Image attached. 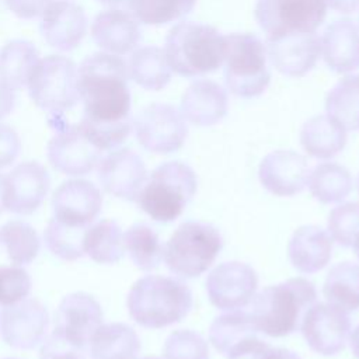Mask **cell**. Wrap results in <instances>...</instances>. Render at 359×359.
Wrapping results in <instances>:
<instances>
[{"label":"cell","instance_id":"obj_1","mask_svg":"<svg viewBox=\"0 0 359 359\" xmlns=\"http://www.w3.org/2000/svg\"><path fill=\"white\" fill-rule=\"evenodd\" d=\"M77 72L80 101L84 105L79 125L101 151L114 150L133 129L128 65L118 55L97 52L87 56Z\"/></svg>","mask_w":359,"mask_h":359},{"label":"cell","instance_id":"obj_2","mask_svg":"<svg viewBox=\"0 0 359 359\" xmlns=\"http://www.w3.org/2000/svg\"><path fill=\"white\" fill-rule=\"evenodd\" d=\"M163 50L174 73L196 77L223 65L226 38L212 25L181 21L168 31Z\"/></svg>","mask_w":359,"mask_h":359},{"label":"cell","instance_id":"obj_3","mask_svg":"<svg viewBox=\"0 0 359 359\" xmlns=\"http://www.w3.org/2000/svg\"><path fill=\"white\" fill-rule=\"evenodd\" d=\"M126 306L139 325L163 328L181 321L191 311L192 293L178 279L147 275L132 285Z\"/></svg>","mask_w":359,"mask_h":359},{"label":"cell","instance_id":"obj_4","mask_svg":"<svg viewBox=\"0 0 359 359\" xmlns=\"http://www.w3.org/2000/svg\"><path fill=\"white\" fill-rule=\"evenodd\" d=\"M316 287L304 278H292L261 290L251 299L250 316L257 331L286 337L296 331L302 311L314 303Z\"/></svg>","mask_w":359,"mask_h":359},{"label":"cell","instance_id":"obj_5","mask_svg":"<svg viewBox=\"0 0 359 359\" xmlns=\"http://www.w3.org/2000/svg\"><path fill=\"white\" fill-rule=\"evenodd\" d=\"M194 170L181 161H167L156 167L137 195L140 209L153 220H175L196 194Z\"/></svg>","mask_w":359,"mask_h":359},{"label":"cell","instance_id":"obj_6","mask_svg":"<svg viewBox=\"0 0 359 359\" xmlns=\"http://www.w3.org/2000/svg\"><path fill=\"white\" fill-rule=\"evenodd\" d=\"M224 38L223 63L227 90L240 98L259 97L271 83L265 43L248 32H233Z\"/></svg>","mask_w":359,"mask_h":359},{"label":"cell","instance_id":"obj_7","mask_svg":"<svg viewBox=\"0 0 359 359\" xmlns=\"http://www.w3.org/2000/svg\"><path fill=\"white\" fill-rule=\"evenodd\" d=\"M222 245V236L212 224L185 222L172 233L163 255L167 268L174 275L196 278L213 264Z\"/></svg>","mask_w":359,"mask_h":359},{"label":"cell","instance_id":"obj_8","mask_svg":"<svg viewBox=\"0 0 359 359\" xmlns=\"http://www.w3.org/2000/svg\"><path fill=\"white\" fill-rule=\"evenodd\" d=\"M25 87L34 104L43 111L65 112L80 101L77 66L62 55L39 59Z\"/></svg>","mask_w":359,"mask_h":359},{"label":"cell","instance_id":"obj_9","mask_svg":"<svg viewBox=\"0 0 359 359\" xmlns=\"http://www.w3.org/2000/svg\"><path fill=\"white\" fill-rule=\"evenodd\" d=\"M325 0H257L254 15L266 39L316 32L327 17Z\"/></svg>","mask_w":359,"mask_h":359},{"label":"cell","instance_id":"obj_10","mask_svg":"<svg viewBox=\"0 0 359 359\" xmlns=\"http://www.w3.org/2000/svg\"><path fill=\"white\" fill-rule=\"evenodd\" d=\"M133 129L140 146L157 154L180 150L188 135L181 112L163 102H153L143 108L133 121Z\"/></svg>","mask_w":359,"mask_h":359},{"label":"cell","instance_id":"obj_11","mask_svg":"<svg viewBox=\"0 0 359 359\" xmlns=\"http://www.w3.org/2000/svg\"><path fill=\"white\" fill-rule=\"evenodd\" d=\"M48 324V311L36 299H22L0 310V337L17 349L38 346L45 339Z\"/></svg>","mask_w":359,"mask_h":359},{"label":"cell","instance_id":"obj_12","mask_svg":"<svg viewBox=\"0 0 359 359\" xmlns=\"http://www.w3.org/2000/svg\"><path fill=\"white\" fill-rule=\"evenodd\" d=\"M102 324V309L88 293L76 292L63 297L55 314L53 332L84 349Z\"/></svg>","mask_w":359,"mask_h":359},{"label":"cell","instance_id":"obj_13","mask_svg":"<svg viewBox=\"0 0 359 359\" xmlns=\"http://www.w3.org/2000/svg\"><path fill=\"white\" fill-rule=\"evenodd\" d=\"M351 331L346 313L330 303L311 306L302 323V334L311 351L320 355H335L345 348Z\"/></svg>","mask_w":359,"mask_h":359},{"label":"cell","instance_id":"obj_14","mask_svg":"<svg viewBox=\"0 0 359 359\" xmlns=\"http://www.w3.org/2000/svg\"><path fill=\"white\" fill-rule=\"evenodd\" d=\"M258 286L255 271L243 262L231 261L216 266L206 279V292L213 306L222 310L244 307Z\"/></svg>","mask_w":359,"mask_h":359},{"label":"cell","instance_id":"obj_15","mask_svg":"<svg viewBox=\"0 0 359 359\" xmlns=\"http://www.w3.org/2000/svg\"><path fill=\"white\" fill-rule=\"evenodd\" d=\"M102 195L87 180L62 182L52 196L53 219L74 229H87L100 215Z\"/></svg>","mask_w":359,"mask_h":359},{"label":"cell","instance_id":"obj_16","mask_svg":"<svg viewBox=\"0 0 359 359\" xmlns=\"http://www.w3.org/2000/svg\"><path fill=\"white\" fill-rule=\"evenodd\" d=\"M97 175L105 192L126 201H136L147 180L143 160L130 149H118L102 157Z\"/></svg>","mask_w":359,"mask_h":359},{"label":"cell","instance_id":"obj_17","mask_svg":"<svg viewBox=\"0 0 359 359\" xmlns=\"http://www.w3.org/2000/svg\"><path fill=\"white\" fill-rule=\"evenodd\" d=\"M102 151L84 135L80 125L67 126L48 143V160L52 167L67 175H86L100 163Z\"/></svg>","mask_w":359,"mask_h":359},{"label":"cell","instance_id":"obj_18","mask_svg":"<svg viewBox=\"0 0 359 359\" xmlns=\"http://www.w3.org/2000/svg\"><path fill=\"white\" fill-rule=\"evenodd\" d=\"M45 42L60 52L76 49L87 32V17L81 6L69 0L50 1L41 14Z\"/></svg>","mask_w":359,"mask_h":359},{"label":"cell","instance_id":"obj_19","mask_svg":"<svg viewBox=\"0 0 359 359\" xmlns=\"http://www.w3.org/2000/svg\"><path fill=\"white\" fill-rule=\"evenodd\" d=\"M50 178L43 165L36 161L18 164L4 178V209L18 215L34 213L43 202Z\"/></svg>","mask_w":359,"mask_h":359},{"label":"cell","instance_id":"obj_20","mask_svg":"<svg viewBox=\"0 0 359 359\" xmlns=\"http://www.w3.org/2000/svg\"><path fill=\"white\" fill-rule=\"evenodd\" d=\"M265 48L271 65L287 77L306 76L321 56V41L316 32L266 39Z\"/></svg>","mask_w":359,"mask_h":359},{"label":"cell","instance_id":"obj_21","mask_svg":"<svg viewBox=\"0 0 359 359\" xmlns=\"http://www.w3.org/2000/svg\"><path fill=\"white\" fill-rule=\"evenodd\" d=\"M259 181L278 196H293L302 192L310 177L304 156L293 150H276L266 154L258 170Z\"/></svg>","mask_w":359,"mask_h":359},{"label":"cell","instance_id":"obj_22","mask_svg":"<svg viewBox=\"0 0 359 359\" xmlns=\"http://www.w3.org/2000/svg\"><path fill=\"white\" fill-rule=\"evenodd\" d=\"M91 36L104 52L123 56L133 52L140 41L139 21L121 8L104 10L91 24Z\"/></svg>","mask_w":359,"mask_h":359},{"label":"cell","instance_id":"obj_23","mask_svg":"<svg viewBox=\"0 0 359 359\" xmlns=\"http://www.w3.org/2000/svg\"><path fill=\"white\" fill-rule=\"evenodd\" d=\"M226 90L216 81L202 79L194 81L182 94L180 112L185 121L196 126L219 123L227 114Z\"/></svg>","mask_w":359,"mask_h":359},{"label":"cell","instance_id":"obj_24","mask_svg":"<svg viewBox=\"0 0 359 359\" xmlns=\"http://www.w3.org/2000/svg\"><path fill=\"white\" fill-rule=\"evenodd\" d=\"M321 56L335 73L359 69V29L349 18L331 22L321 38Z\"/></svg>","mask_w":359,"mask_h":359},{"label":"cell","instance_id":"obj_25","mask_svg":"<svg viewBox=\"0 0 359 359\" xmlns=\"http://www.w3.org/2000/svg\"><path fill=\"white\" fill-rule=\"evenodd\" d=\"M332 238L317 226L299 227L287 247L292 265L303 273H314L323 269L331 259Z\"/></svg>","mask_w":359,"mask_h":359},{"label":"cell","instance_id":"obj_26","mask_svg":"<svg viewBox=\"0 0 359 359\" xmlns=\"http://www.w3.org/2000/svg\"><path fill=\"white\" fill-rule=\"evenodd\" d=\"M300 143L316 158H331L346 144V129L330 115L310 118L300 130Z\"/></svg>","mask_w":359,"mask_h":359},{"label":"cell","instance_id":"obj_27","mask_svg":"<svg viewBox=\"0 0 359 359\" xmlns=\"http://www.w3.org/2000/svg\"><path fill=\"white\" fill-rule=\"evenodd\" d=\"M139 351L137 334L122 323L101 324L90 341L91 359H136Z\"/></svg>","mask_w":359,"mask_h":359},{"label":"cell","instance_id":"obj_28","mask_svg":"<svg viewBox=\"0 0 359 359\" xmlns=\"http://www.w3.org/2000/svg\"><path fill=\"white\" fill-rule=\"evenodd\" d=\"M257 328L247 311H230L219 316L210 325L209 341L224 356L233 355L241 346L257 339Z\"/></svg>","mask_w":359,"mask_h":359},{"label":"cell","instance_id":"obj_29","mask_svg":"<svg viewBox=\"0 0 359 359\" xmlns=\"http://www.w3.org/2000/svg\"><path fill=\"white\" fill-rule=\"evenodd\" d=\"M128 73L137 86L151 91L163 90L172 76L164 50L157 46L133 50L128 62Z\"/></svg>","mask_w":359,"mask_h":359},{"label":"cell","instance_id":"obj_30","mask_svg":"<svg viewBox=\"0 0 359 359\" xmlns=\"http://www.w3.org/2000/svg\"><path fill=\"white\" fill-rule=\"evenodd\" d=\"M83 251L98 264H115L123 254V234L112 219H102L88 226L83 234Z\"/></svg>","mask_w":359,"mask_h":359},{"label":"cell","instance_id":"obj_31","mask_svg":"<svg viewBox=\"0 0 359 359\" xmlns=\"http://www.w3.org/2000/svg\"><path fill=\"white\" fill-rule=\"evenodd\" d=\"M39 60L38 49L25 39H13L0 49V80L11 88L27 86V80Z\"/></svg>","mask_w":359,"mask_h":359},{"label":"cell","instance_id":"obj_32","mask_svg":"<svg viewBox=\"0 0 359 359\" xmlns=\"http://www.w3.org/2000/svg\"><path fill=\"white\" fill-rule=\"evenodd\" d=\"M327 302L344 311L359 309V265L339 262L332 266L323 287Z\"/></svg>","mask_w":359,"mask_h":359},{"label":"cell","instance_id":"obj_33","mask_svg":"<svg viewBox=\"0 0 359 359\" xmlns=\"http://www.w3.org/2000/svg\"><path fill=\"white\" fill-rule=\"evenodd\" d=\"M325 111L346 130L359 129V74L342 77L328 91Z\"/></svg>","mask_w":359,"mask_h":359},{"label":"cell","instance_id":"obj_34","mask_svg":"<svg viewBox=\"0 0 359 359\" xmlns=\"http://www.w3.org/2000/svg\"><path fill=\"white\" fill-rule=\"evenodd\" d=\"M309 188L321 203L339 202L352 191V177L345 167L337 163H321L310 174Z\"/></svg>","mask_w":359,"mask_h":359},{"label":"cell","instance_id":"obj_35","mask_svg":"<svg viewBox=\"0 0 359 359\" xmlns=\"http://www.w3.org/2000/svg\"><path fill=\"white\" fill-rule=\"evenodd\" d=\"M0 247L14 265H25L36 258L41 243L29 223L15 219L0 227Z\"/></svg>","mask_w":359,"mask_h":359},{"label":"cell","instance_id":"obj_36","mask_svg":"<svg viewBox=\"0 0 359 359\" xmlns=\"http://www.w3.org/2000/svg\"><path fill=\"white\" fill-rule=\"evenodd\" d=\"M123 247L132 262L142 271L157 268L164 254L158 236L144 223H136L126 230L123 234Z\"/></svg>","mask_w":359,"mask_h":359},{"label":"cell","instance_id":"obj_37","mask_svg":"<svg viewBox=\"0 0 359 359\" xmlns=\"http://www.w3.org/2000/svg\"><path fill=\"white\" fill-rule=\"evenodd\" d=\"M126 4L139 22L164 25L191 13L196 0H126Z\"/></svg>","mask_w":359,"mask_h":359},{"label":"cell","instance_id":"obj_38","mask_svg":"<svg viewBox=\"0 0 359 359\" xmlns=\"http://www.w3.org/2000/svg\"><path fill=\"white\" fill-rule=\"evenodd\" d=\"M86 229H74L62 224L56 219H50L45 231L43 240L48 250L65 261H76L84 255L83 234Z\"/></svg>","mask_w":359,"mask_h":359},{"label":"cell","instance_id":"obj_39","mask_svg":"<svg viewBox=\"0 0 359 359\" xmlns=\"http://www.w3.org/2000/svg\"><path fill=\"white\" fill-rule=\"evenodd\" d=\"M164 359H209L206 341L191 330L170 334L164 344Z\"/></svg>","mask_w":359,"mask_h":359},{"label":"cell","instance_id":"obj_40","mask_svg":"<svg viewBox=\"0 0 359 359\" xmlns=\"http://www.w3.org/2000/svg\"><path fill=\"white\" fill-rule=\"evenodd\" d=\"M328 230L339 245H352L359 233V202H346L334 208L328 216Z\"/></svg>","mask_w":359,"mask_h":359},{"label":"cell","instance_id":"obj_41","mask_svg":"<svg viewBox=\"0 0 359 359\" xmlns=\"http://www.w3.org/2000/svg\"><path fill=\"white\" fill-rule=\"evenodd\" d=\"M83 349L76 348L57 334L52 335L42 344L39 359H84Z\"/></svg>","mask_w":359,"mask_h":359},{"label":"cell","instance_id":"obj_42","mask_svg":"<svg viewBox=\"0 0 359 359\" xmlns=\"http://www.w3.org/2000/svg\"><path fill=\"white\" fill-rule=\"evenodd\" d=\"M21 151V140L17 132L6 125L0 123V170L11 165Z\"/></svg>","mask_w":359,"mask_h":359},{"label":"cell","instance_id":"obj_43","mask_svg":"<svg viewBox=\"0 0 359 359\" xmlns=\"http://www.w3.org/2000/svg\"><path fill=\"white\" fill-rule=\"evenodd\" d=\"M52 0H4L8 10L20 18L29 20L42 14Z\"/></svg>","mask_w":359,"mask_h":359},{"label":"cell","instance_id":"obj_44","mask_svg":"<svg viewBox=\"0 0 359 359\" xmlns=\"http://www.w3.org/2000/svg\"><path fill=\"white\" fill-rule=\"evenodd\" d=\"M15 95L14 88L0 80V119L6 118L14 108Z\"/></svg>","mask_w":359,"mask_h":359},{"label":"cell","instance_id":"obj_45","mask_svg":"<svg viewBox=\"0 0 359 359\" xmlns=\"http://www.w3.org/2000/svg\"><path fill=\"white\" fill-rule=\"evenodd\" d=\"M327 6L337 13L351 14L359 8V0H325Z\"/></svg>","mask_w":359,"mask_h":359},{"label":"cell","instance_id":"obj_46","mask_svg":"<svg viewBox=\"0 0 359 359\" xmlns=\"http://www.w3.org/2000/svg\"><path fill=\"white\" fill-rule=\"evenodd\" d=\"M262 359H300L294 352L283 348H268Z\"/></svg>","mask_w":359,"mask_h":359},{"label":"cell","instance_id":"obj_47","mask_svg":"<svg viewBox=\"0 0 359 359\" xmlns=\"http://www.w3.org/2000/svg\"><path fill=\"white\" fill-rule=\"evenodd\" d=\"M349 341H351V348H352L353 355L359 359V325L353 330Z\"/></svg>","mask_w":359,"mask_h":359},{"label":"cell","instance_id":"obj_48","mask_svg":"<svg viewBox=\"0 0 359 359\" xmlns=\"http://www.w3.org/2000/svg\"><path fill=\"white\" fill-rule=\"evenodd\" d=\"M4 175H0V213L4 210Z\"/></svg>","mask_w":359,"mask_h":359},{"label":"cell","instance_id":"obj_49","mask_svg":"<svg viewBox=\"0 0 359 359\" xmlns=\"http://www.w3.org/2000/svg\"><path fill=\"white\" fill-rule=\"evenodd\" d=\"M100 3H102V4H105V6H111V7H114V6H119V4H122L123 1H126V0H98Z\"/></svg>","mask_w":359,"mask_h":359},{"label":"cell","instance_id":"obj_50","mask_svg":"<svg viewBox=\"0 0 359 359\" xmlns=\"http://www.w3.org/2000/svg\"><path fill=\"white\" fill-rule=\"evenodd\" d=\"M353 251H355L356 257L359 258V233L356 234V237H355V240H353Z\"/></svg>","mask_w":359,"mask_h":359},{"label":"cell","instance_id":"obj_51","mask_svg":"<svg viewBox=\"0 0 359 359\" xmlns=\"http://www.w3.org/2000/svg\"><path fill=\"white\" fill-rule=\"evenodd\" d=\"M1 300H3V292H1V272H0V304H1Z\"/></svg>","mask_w":359,"mask_h":359},{"label":"cell","instance_id":"obj_52","mask_svg":"<svg viewBox=\"0 0 359 359\" xmlns=\"http://www.w3.org/2000/svg\"><path fill=\"white\" fill-rule=\"evenodd\" d=\"M356 188H358V192H359V175H358V180H356Z\"/></svg>","mask_w":359,"mask_h":359},{"label":"cell","instance_id":"obj_53","mask_svg":"<svg viewBox=\"0 0 359 359\" xmlns=\"http://www.w3.org/2000/svg\"><path fill=\"white\" fill-rule=\"evenodd\" d=\"M143 359H160V358H156V356H147V358H143Z\"/></svg>","mask_w":359,"mask_h":359},{"label":"cell","instance_id":"obj_54","mask_svg":"<svg viewBox=\"0 0 359 359\" xmlns=\"http://www.w3.org/2000/svg\"><path fill=\"white\" fill-rule=\"evenodd\" d=\"M4 359H14V358H4Z\"/></svg>","mask_w":359,"mask_h":359},{"label":"cell","instance_id":"obj_55","mask_svg":"<svg viewBox=\"0 0 359 359\" xmlns=\"http://www.w3.org/2000/svg\"><path fill=\"white\" fill-rule=\"evenodd\" d=\"M358 29H359V25H358Z\"/></svg>","mask_w":359,"mask_h":359}]
</instances>
